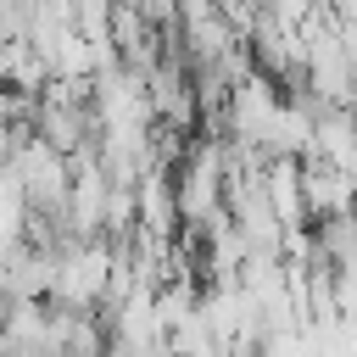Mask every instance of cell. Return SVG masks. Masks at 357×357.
<instances>
[{
	"instance_id": "3",
	"label": "cell",
	"mask_w": 357,
	"mask_h": 357,
	"mask_svg": "<svg viewBox=\"0 0 357 357\" xmlns=\"http://www.w3.org/2000/svg\"><path fill=\"white\" fill-rule=\"evenodd\" d=\"M262 195H268V206H273V218H279V229H284V234L307 229V201H301V162H268V173H262Z\"/></svg>"
},
{
	"instance_id": "1",
	"label": "cell",
	"mask_w": 357,
	"mask_h": 357,
	"mask_svg": "<svg viewBox=\"0 0 357 357\" xmlns=\"http://www.w3.org/2000/svg\"><path fill=\"white\" fill-rule=\"evenodd\" d=\"M50 257H56V268H50L45 307H56V312H95V307H106L112 268H117V251L106 240H56Z\"/></svg>"
},
{
	"instance_id": "2",
	"label": "cell",
	"mask_w": 357,
	"mask_h": 357,
	"mask_svg": "<svg viewBox=\"0 0 357 357\" xmlns=\"http://www.w3.org/2000/svg\"><path fill=\"white\" fill-rule=\"evenodd\" d=\"M301 201H307V218H312V223L346 218V212H351V178L307 156V162H301Z\"/></svg>"
}]
</instances>
